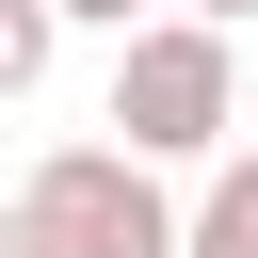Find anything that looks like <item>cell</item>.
Here are the masks:
<instances>
[{
  "instance_id": "cell-1",
  "label": "cell",
  "mask_w": 258,
  "mask_h": 258,
  "mask_svg": "<svg viewBox=\"0 0 258 258\" xmlns=\"http://www.w3.org/2000/svg\"><path fill=\"white\" fill-rule=\"evenodd\" d=\"M113 145H145V161H210L226 129H242V48H226V16H129L113 32V113H97Z\"/></svg>"
},
{
  "instance_id": "cell-2",
  "label": "cell",
  "mask_w": 258,
  "mask_h": 258,
  "mask_svg": "<svg viewBox=\"0 0 258 258\" xmlns=\"http://www.w3.org/2000/svg\"><path fill=\"white\" fill-rule=\"evenodd\" d=\"M16 210H32L48 258H177V226H194L145 145H48V161L16 177Z\"/></svg>"
},
{
  "instance_id": "cell-3",
  "label": "cell",
  "mask_w": 258,
  "mask_h": 258,
  "mask_svg": "<svg viewBox=\"0 0 258 258\" xmlns=\"http://www.w3.org/2000/svg\"><path fill=\"white\" fill-rule=\"evenodd\" d=\"M177 258H258V145H210V194H194Z\"/></svg>"
},
{
  "instance_id": "cell-4",
  "label": "cell",
  "mask_w": 258,
  "mask_h": 258,
  "mask_svg": "<svg viewBox=\"0 0 258 258\" xmlns=\"http://www.w3.org/2000/svg\"><path fill=\"white\" fill-rule=\"evenodd\" d=\"M48 48H64V0H0V97H32Z\"/></svg>"
},
{
  "instance_id": "cell-5",
  "label": "cell",
  "mask_w": 258,
  "mask_h": 258,
  "mask_svg": "<svg viewBox=\"0 0 258 258\" xmlns=\"http://www.w3.org/2000/svg\"><path fill=\"white\" fill-rule=\"evenodd\" d=\"M129 16H161V0H64V32H129Z\"/></svg>"
},
{
  "instance_id": "cell-6",
  "label": "cell",
  "mask_w": 258,
  "mask_h": 258,
  "mask_svg": "<svg viewBox=\"0 0 258 258\" xmlns=\"http://www.w3.org/2000/svg\"><path fill=\"white\" fill-rule=\"evenodd\" d=\"M0 258H48V242H32V210H0Z\"/></svg>"
},
{
  "instance_id": "cell-7",
  "label": "cell",
  "mask_w": 258,
  "mask_h": 258,
  "mask_svg": "<svg viewBox=\"0 0 258 258\" xmlns=\"http://www.w3.org/2000/svg\"><path fill=\"white\" fill-rule=\"evenodd\" d=\"M194 16H226V32H242V16H258V0H194Z\"/></svg>"
}]
</instances>
